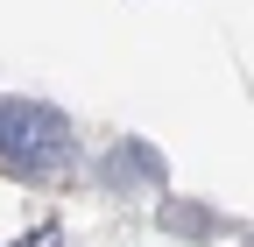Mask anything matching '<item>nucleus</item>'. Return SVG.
Returning a JSON list of instances; mask_svg holds the SVG:
<instances>
[{
    "instance_id": "3",
    "label": "nucleus",
    "mask_w": 254,
    "mask_h": 247,
    "mask_svg": "<svg viewBox=\"0 0 254 247\" xmlns=\"http://www.w3.org/2000/svg\"><path fill=\"white\" fill-rule=\"evenodd\" d=\"M155 226L177 233V240H219V233H226V219H219L212 205H198V198H170L163 212H155Z\"/></svg>"
},
{
    "instance_id": "1",
    "label": "nucleus",
    "mask_w": 254,
    "mask_h": 247,
    "mask_svg": "<svg viewBox=\"0 0 254 247\" xmlns=\"http://www.w3.org/2000/svg\"><path fill=\"white\" fill-rule=\"evenodd\" d=\"M78 170V127L43 99L0 92V177L14 184H64Z\"/></svg>"
},
{
    "instance_id": "2",
    "label": "nucleus",
    "mask_w": 254,
    "mask_h": 247,
    "mask_svg": "<svg viewBox=\"0 0 254 247\" xmlns=\"http://www.w3.org/2000/svg\"><path fill=\"white\" fill-rule=\"evenodd\" d=\"M99 191L113 198H134V191H163V156H155L148 141H113L106 156H99Z\"/></svg>"
}]
</instances>
